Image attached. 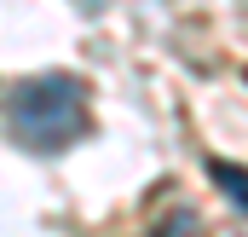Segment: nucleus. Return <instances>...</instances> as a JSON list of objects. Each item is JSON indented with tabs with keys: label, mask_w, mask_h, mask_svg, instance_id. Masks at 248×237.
I'll use <instances>...</instances> for the list:
<instances>
[{
	"label": "nucleus",
	"mask_w": 248,
	"mask_h": 237,
	"mask_svg": "<svg viewBox=\"0 0 248 237\" xmlns=\"http://www.w3.org/2000/svg\"><path fill=\"white\" fill-rule=\"evenodd\" d=\"M6 121L29 151H69L93 127L87 87L75 75H29L6 93Z\"/></svg>",
	"instance_id": "1"
},
{
	"label": "nucleus",
	"mask_w": 248,
	"mask_h": 237,
	"mask_svg": "<svg viewBox=\"0 0 248 237\" xmlns=\"http://www.w3.org/2000/svg\"><path fill=\"white\" fill-rule=\"evenodd\" d=\"M208 174H214V185H219V191H225V197H231V203H237V208L248 214V168H231V162H208Z\"/></svg>",
	"instance_id": "2"
},
{
	"label": "nucleus",
	"mask_w": 248,
	"mask_h": 237,
	"mask_svg": "<svg viewBox=\"0 0 248 237\" xmlns=\"http://www.w3.org/2000/svg\"><path fill=\"white\" fill-rule=\"evenodd\" d=\"M190 232V214H168L162 226H156V237H185Z\"/></svg>",
	"instance_id": "3"
}]
</instances>
